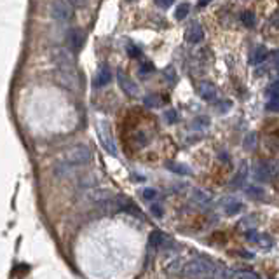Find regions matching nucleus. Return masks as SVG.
I'll use <instances>...</instances> for the list:
<instances>
[{
    "label": "nucleus",
    "instance_id": "f257e3e1",
    "mask_svg": "<svg viewBox=\"0 0 279 279\" xmlns=\"http://www.w3.org/2000/svg\"><path fill=\"white\" fill-rule=\"evenodd\" d=\"M213 265H215V262L209 260V258H204V257L192 258V260L185 262L182 276L187 279H209Z\"/></svg>",
    "mask_w": 279,
    "mask_h": 279
},
{
    "label": "nucleus",
    "instance_id": "f03ea898",
    "mask_svg": "<svg viewBox=\"0 0 279 279\" xmlns=\"http://www.w3.org/2000/svg\"><path fill=\"white\" fill-rule=\"evenodd\" d=\"M91 161V150L87 145H75L65 154L63 162L68 168H75V166H84Z\"/></svg>",
    "mask_w": 279,
    "mask_h": 279
},
{
    "label": "nucleus",
    "instance_id": "7ed1b4c3",
    "mask_svg": "<svg viewBox=\"0 0 279 279\" xmlns=\"http://www.w3.org/2000/svg\"><path fill=\"white\" fill-rule=\"evenodd\" d=\"M53 60L58 67V73H70L75 75V60H73V53H70L65 47H58L54 49Z\"/></svg>",
    "mask_w": 279,
    "mask_h": 279
},
{
    "label": "nucleus",
    "instance_id": "20e7f679",
    "mask_svg": "<svg viewBox=\"0 0 279 279\" xmlns=\"http://www.w3.org/2000/svg\"><path fill=\"white\" fill-rule=\"evenodd\" d=\"M96 131H98V136H100V141H101V145H103L105 150H107L110 155H117V145H115V140H114V136H112V131H110V128H108L107 122L105 121L98 122Z\"/></svg>",
    "mask_w": 279,
    "mask_h": 279
},
{
    "label": "nucleus",
    "instance_id": "39448f33",
    "mask_svg": "<svg viewBox=\"0 0 279 279\" xmlns=\"http://www.w3.org/2000/svg\"><path fill=\"white\" fill-rule=\"evenodd\" d=\"M251 173H253V178L258 180V182H269V180L276 176L278 168H276L272 162L257 161L253 164V168H251Z\"/></svg>",
    "mask_w": 279,
    "mask_h": 279
},
{
    "label": "nucleus",
    "instance_id": "423d86ee",
    "mask_svg": "<svg viewBox=\"0 0 279 279\" xmlns=\"http://www.w3.org/2000/svg\"><path fill=\"white\" fill-rule=\"evenodd\" d=\"M51 14L56 21H68L72 18V4H68V2H53L51 4Z\"/></svg>",
    "mask_w": 279,
    "mask_h": 279
},
{
    "label": "nucleus",
    "instance_id": "0eeeda50",
    "mask_svg": "<svg viewBox=\"0 0 279 279\" xmlns=\"http://www.w3.org/2000/svg\"><path fill=\"white\" fill-rule=\"evenodd\" d=\"M246 239L250 241L251 244H257L262 250H271V248L274 246V241H272V237L269 236V234H258V232H255V230H248Z\"/></svg>",
    "mask_w": 279,
    "mask_h": 279
},
{
    "label": "nucleus",
    "instance_id": "6e6552de",
    "mask_svg": "<svg viewBox=\"0 0 279 279\" xmlns=\"http://www.w3.org/2000/svg\"><path fill=\"white\" fill-rule=\"evenodd\" d=\"M117 80H119V86H121V89L124 91L128 96H138V94H140L138 86H136V84L133 82L131 77L126 75L122 70H119V72H117Z\"/></svg>",
    "mask_w": 279,
    "mask_h": 279
},
{
    "label": "nucleus",
    "instance_id": "1a4fd4ad",
    "mask_svg": "<svg viewBox=\"0 0 279 279\" xmlns=\"http://www.w3.org/2000/svg\"><path fill=\"white\" fill-rule=\"evenodd\" d=\"M67 42H68V51L70 53H77L80 51L84 44V33L80 30H70L67 35Z\"/></svg>",
    "mask_w": 279,
    "mask_h": 279
},
{
    "label": "nucleus",
    "instance_id": "9d476101",
    "mask_svg": "<svg viewBox=\"0 0 279 279\" xmlns=\"http://www.w3.org/2000/svg\"><path fill=\"white\" fill-rule=\"evenodd\" d=\"M168 244H171V241H169V237L166 236L164 232L154 230V232L150 234V239H148V246L150 248H154V250H164Z\"/></svg>",
    "mask_w": 279,
    "mask_h": 279
},
{
    "label": "nucleus",
    "instance_id": "9b49d317",
    "mask_svg": "<svg viewBox=\"0 0 279 279\" xmlns=\"http://www.w3.org/2000/svg\"><path fill=\"white\" fill-rule=\"evenodd\" d=\"M185 39L189 44H199L204 39V30L199 23H192V25L187 28L185 32Z\"/></svg>",
    "mask_w": 279,
    "mask_h": 279
},
{
    "label": "nucleus",
    "instance_id": "f8f14e48",
    "mask_svg": "<svg viewBox=\"0 0 279 279\" xmlns=\"http://www.w3.org/2000/svg\"><path fill=\"white\" fill-rule=\"evenodd\" d=\"M199 96L203 98L204 101H215L216 100V87L213 82L209 80H203L199 84Z\"/></svg>",
    "mask_w": 279,
    "mask_h": 279
},
{
    "label": "nucleus",
    "instance_id": "ddd939ff",
    "mask_svg": "<svg viewBox=\"0 0 279 279\" xmlns=\"http://www.w3.org/2000/svg\"><path fill=\"white\" fill-rule=\"evenodd\" d=\"M87 197H89L91 201H94V203L103 204V203L110 201L112 197H115V196H114V192H112V190H108V189H94V190H91V192L87 194Z\"/></svg>",
    "mask_w": 279,
    "mask_h": 279
},
{
    "label": "nucleus",
    "instance_id": "4468645a",
    "mask_svg": "<svg viewBox=\"0 0 279 279\" xmlns=\"http://www.w3.org/2000/svg\"><path fill=\"white\" fill-rule=\"evenodd\" d=\"M209 279H234V271H232V269H229V267H225V265L216 264V262H215Z\"/></svg>",
    "mask_w": 279,
    "mask_h": 279
},
{
    "label": "nucleus",
    "instance_id": "2eb2a0df",
    "mask_svg": "<svg viewBox=\"0 0 279 279\" xmlns=\"http://www.w3.org/2000/svg\"><path fill=\"white\" fill-rule=\"evenodd\" d=\"M241 209H243V203H241V201L234 199V197H227V199H223V211H225L227 216L237 215Z\"/></svg>",
    "mask_w": 279,
    "mask_h": 279
},
{
    "label": "nucleus",
    "instance_id": "dca6fc26",
    "mask_svg": "<svg viewBox=\"0 0 279 279\" xmlns=\"http://www.w3.org/2000/svg\"><path fill=\"white\" fill-rule=\"evenodd\" d=\"M110 80H112L110 68H108L107 65L100 67V70H98L96 77H94V86H96V87H103V86H107V84L110 82Z\"/></svg>",
    "mask_w": 279,
    "mask_h": 279
},
{
    "label": "nucleus",
    "instance_id": "f3484780",
    "mask_svg": "<svg viewBox=\"0 0 279 279\" xmlns=\"http://www.w3.org/2000/svg\"><path fill=\"white\" fill-rule=\"evenodd\" d=\"M269 56V51L264 46H257L250 54V65H260L262 61H265Z\"/></svg>",
    "mask_w": 279,
    "mask_h": 279
},
{
    "label": "nucleus",
    "instance_id": "a211bd4d",
    "mask_svg": "<svg viewBox=\"0 0 279 279\" xmlns=\"http://www.w3.org/2000/svg\"><path fill=\"white\" fill-rule=\"evenodd\" d=\"M246 175H248V166H246V162H243L239 171H237V175L234 176V180L230 182V187H232V189H241V187L244 185V182H246Z\"/></svg>",
    "mask_w": 279,
    "mask_h": 279
},
{
    "label": "nucleus",
    "instance_id": "6ab92c4d",
    "mask_svg": "<svg viewBox=\"0 0 279 279\" xmlns=\"http://www.w3.org/2000/svg\"><path fill=\"white\" fill-rule=\"evenodd\" d=\"M183 267H185V260H182V258H173V260L166 265V272H168V274H182Z\"/></svg>",
    "mask_w": 279,
    "mask_h": 279
},
{
    "label": "nucleus",
    "instance_id": "aec40b11",
    "mask_svg": "<svg viewBox=\"0 0 279 279\" xmlns=\"http://www.w3.org/2000/svg\"><path fill=\"white\" fill-rule=\"evenodd\" d=\"M168 169H169V171H173V173H176V175H182V176H190V175H192V169H190L189 166L178 164V162H169Z\"/></svg>",
    "mask_w": 279,
    "mask_h": 279
},
{
    "label": "nucleus",
    "instance_id": "412c9836",
    "mask_svg": "<svg viewBox=\"0 0 279 279\" xmlns=\"http://www.w3.org/2000/svg\"><path fill=\"white\" fill-rule=\"evenodd\" d=\"M192 199L196 201L199 206H209V204H211V197H209V194L203 192V190H194Z\"/></svg>",
    "mask_w": 279,
    "mask_h": 279
},
{
    "label": "nucleus",
    "instance_id": "4be33fe9",
    "mask_svg": "<svg viewBox=\"0 0 279 279\" xmlns=\"http://www.w3.org/2000/svg\"><path fill=\"white\" fill-rule=\"evenodd\" d=\"M241 21L246 28H253L255 23H257V16H255L253 11H244L241 12Z\"/></svg>",
    "mask_w": 279,
    "mask_h": 279
},
{
    "label": "nucleus",
    "instance_id": "5701e85b",
    "mask_svg": "<svg viewBox=\"0 0 279 279\" xmlns=\"http://www.w3.org/2000/svg\"><path fill=\"white\" fill-rule=\"evenodd\" d=\"M189 9H190V5L189 4H178V7H176V11H175V18H176V21H183V19L187 18V14H189Z\"/></svg>",
    "mask_w": 279,
    "mask_h": 279
},
{
    "label": "nucleus",
    "instance_id": "b1692460",
    "mask_svg": "<svg viewBox=\"0 0 279 279\" xmlns=\"http://www.w3.org/2000/svg\"><path fill=\"white\" fill-rule=\"evenodd\" d=\"M246 194L251 197V199H264L265 190L262 189V187H255V185H251V187H248V189H246Z\"/></svg>",
    "mask_w": 279,
    "mask_h": 279
},
{
    "label": "nucleus",
    "instance_id": "393cba45",
    "mask_svg": "<svg viewBox=\"0 0 279 279\" xmlns=\"http://www.w3.org/2000/svg\"><path fill=\"white\" fill-rule=\"evenodd\" d=\"M269 112H279V96H271L267 101Z\"/></svg>",
    "mask_w": 279,
    "mask_h": 279
},
{
    "label": "nucleus",
    "instance_id": "a878e982",
    "mask_svg": "<svg viewBox=\"0 0 279 279\" xmlns=\"http://www.w3.org/2000/svg\"><path fill=\"white\" fill-rule=\"evenodd\" d=\"M255 145H257V135L251 133V135H248L246 140H244V148H246V150H251Z\"/></svg>",
    "mask_w": 279,
    "mask_h": 279
},
{
    "label": "nucleus",
    "instance_id": "bb28decb",
    "mask_svg": "<svg viewBox=\"0 0 279 279\" xmlns=\"http://www.w3.org/2000/svg\"><path fill=\"white\" fill-rule=\"evenodd\" d=\"M164 119L168 124H173V122L178 121V114H176V110H173V108H169V110L164 112Z\"/></svg>",
    "mask_w": 279,
    "mask_h": 279
},
{
    "label": "nucleus",
    "instance_id": "cd10ccee",
    "mask_svg": "<svg viewBox=\"0 0 279 279\" xmlns=\"http://www.w3.org/2000/svg\"><path fill=\"white\" fill-rule=\"evenodd\" d=\"M155 196H157V190L150 189V187H148V189H143V190H141V197H143L145 201H152Z\"/></svg>",
    "mask_w": 279,
    "mask_h": 279
},
{
    "label": "nucleus",
    "instance_id": "c85d7f7f",
    "mask_svg": "<svg viewBox=\"0 0 279 279\" xmlns=\"http://www.w3.org/2000/svg\"><path fill=\"white\" fill-rule=\"evenodd\" d=\"M143 101H145V105H148V107H159V105H161V100H159L155 94H150V96H147Z\"/></svg>",
    "mask_w": 279,
    "mask_h": 279
},
{
    "label": "nucleus",
    "instance_id": "c756f323",
    "mask_svg": "<svg viewBox=\"0 0 279 279\" xmlns=\"http://www.w3.org/2000/svg\"><path fill=\"white\" fill-rule=\"evenodd\" d=\"M237 279H260V278H258V274H255V272L241 271L239 274H237Z\"/></svg>",
    "mask_w": 279,
    "mask_h": 279
},
{
    "label": "nucleus",
    "instance_id": "7c9ffc66",
    "mask_svg": "<svg viewBox=\"0 0 279 279\" xmlns=\"http://www.w3.org/2000/svg\"><path fill=\"white\" fill-rule=\"evenodd\" d=\"M128 54L131 58H138L140 54H141V51H140V47L135 46V44H128Z\"/></svg>",
    "mask_w": 279,
    "mask_h": 279
},
{
    "label": "nucleus",
    "instance_id": "2f4dec72",
    "mask_svg": "<svg viewBox=\"0 0 279 279\" xmlns=\"http://www.w3.org/2000/svg\"><path fill=\"white\" fill-rule=\"evenodd\" d=\"M269 94H271V96H279V79L274 80V82L269 86Z\"/></svg>",
    "mask_w": 279,
    "mask_h": 279
},
{
    "label": "nucleus",
    "instance_id": "473e14b6",
    "mask_svg": "<svg viewBox=\"0 0 279 279\" xmlns=\"http://www.w3.org/2000/svg\"><path fill=\"white\" fill-rule=\"evenodd\" d=\"M164 77H166L168 80H176L175 68H173V67H168V68H166V70H164Z\"/></svg>",
    "mask_w": 279,
    "mask_h": 279
},
{
    "label": "nucleus",
    "instance_id": "72a5a7b5",
    "mask_svg": "<svg viewBox=\"0 0 279 279\" xmlns=\"http://www.w3.org/2000/svg\"><path fill=\"white\" fill-rule=\"evenodd\" d=\"M150 213L154 216H159V218H161V216H162V206H161V204H152V206H150Z\"/></svg>",
    "mask_w": 279,
    "mask_h": 279
},
{
    "label": "nucleus",
    "instance_id": "f704fd0d",
    "mask_svg": "<svg viewBox=\"0 0 279 279\" xmlns=\"http://www.w3.org/2000/svg\"><path fill=\"white\" fill-rule=\"evenodd\" d=\"M152 70H154V65H152L150 61H147L145 65H141V70H140V73H141V75H145V73H150Z\"/></svg>",
    "mask_w": 279,
    "mask_h": 279
},
{
    "label": "nucleus",
    "instance_id": "c9c22d12",
    "mask_svg": "<svg viewBox=\"0 0 279 279\" xmlns=\"http://www.w3.org/2000/svg\"><path fill=\"white\" fill-rule=\"evenodd\" d=\"M230 105H232V103H230V101L223 100V101H218V103H216V107H218V108H220V112H222V114H223V112H227V108H230Z\"/></svg>",
    "mask_w": 279,
    "mask_h": 279
},
{
    "label": "nucleus",
    "instance_id": "e433bc0d",
    "mask_svg": "<svg viewBox=\"0 0 279 279\" xmlns=\"http://www.w3.org/2000/svg\"><path fill=\"white\" fill-rule=\"evenodd\" d=\"M271 60H272V65H274V67L279 70V51H272V53H271Z\"/></svg>",
    "mask_w": 279,
    "mask_h": 279
},
{
    "label": "nucleus",
    "instance_id": "4c0bfd02",
    "mask_svg": "<svg viewBox=\"0 0 279 279\" xmlns=\"http://www.w3.org/2000/svg\"><path fill=\"white\" fill-rule=\"evenodd\" d=\"M155 5H157V7H162V9H168V7H171V5H173V2H161V0H157V2H155Z\"/></svg>",
    "mask_w": 279,
    "mask_h": 279
},
{
    "label": "nucleus",
    "instance_id": "58836bf2",
    "mask_svg": "<svg viewBox=\"0 0 279 279\" xmlns=\"http://www.w3.org/2000/svg\"><path fill=\"white\" fill-rule=\"evenodd\" d=\"M271 23H272V25H274V26H276V28H279V11H278V12H276V14H274V16H272Z\"/></svg>",
    "mask_w": 279,
    "mask_h": 279
}]
</instances>
